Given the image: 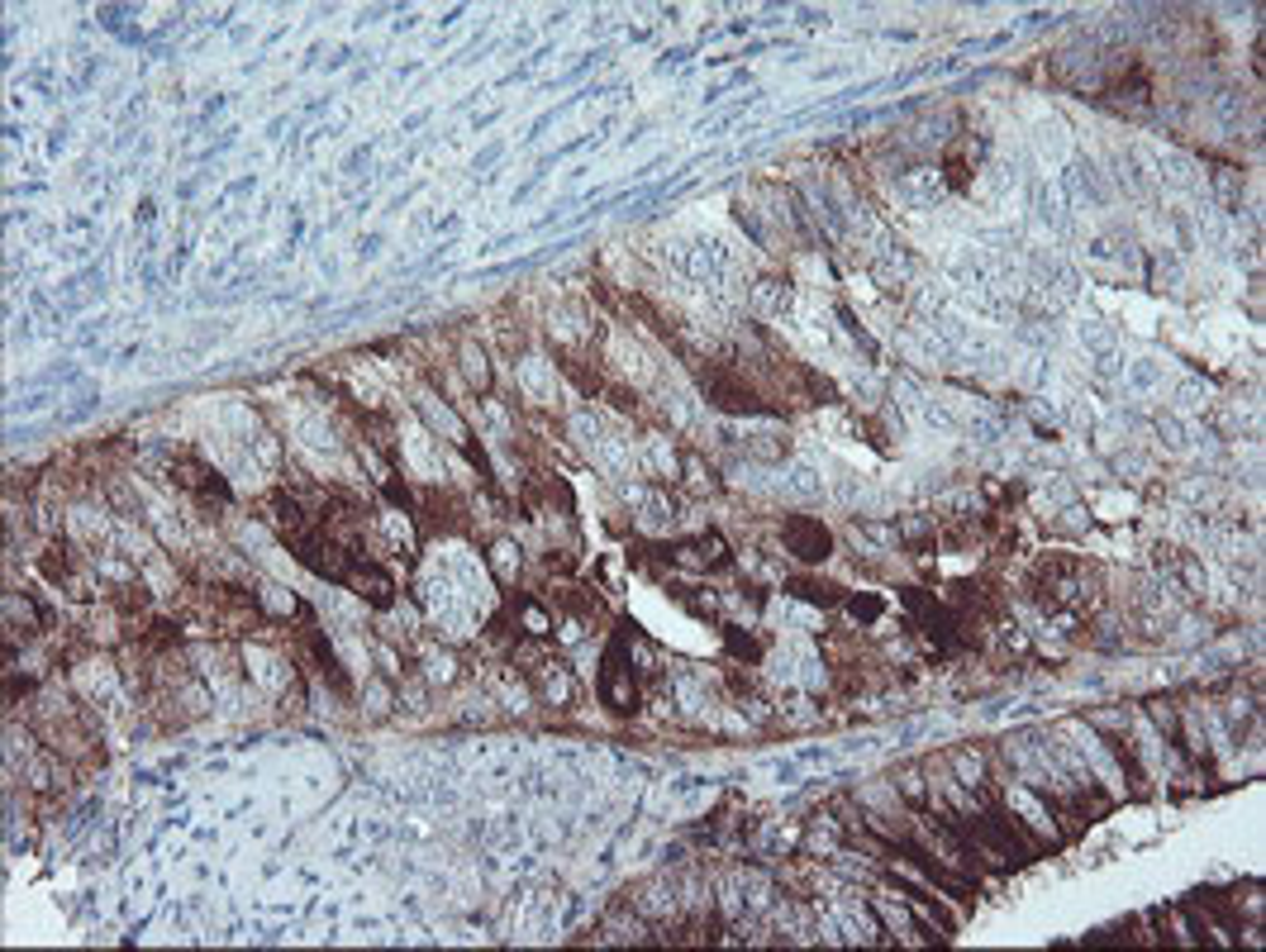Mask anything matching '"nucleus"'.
Returning a JSON list of instances; mask_svg holds the SVG:
<instances>
[{
  "instance_id": "f03ea898",
  "label": "nucleus",
  "mask_w": 1266,
  "mask_h": 952,
  "mask_svg": "<svg viewBox=\"0 0 1266 952\" xmlns=\"http://www.w3.org/2000/svg\"><path fill=\"white\" fill-rule=\"evenodd\" d=\"M600 700H605L614 715H633L638 710V681H633V667L624 662L620 648L605 653V667H600Z\"/></svg>"
},
{
  "instance_id": "6e6552de",
  "label": "nucleus",
  "mask_w": 1266,
  "mask_h": 952,
  "mask_svg": "<svg viewBox=\"0 0 1266 952\" xmlns=\"http://www.w3.org/2000/svg\"><path fill=\"white\" fill-rule=\"evenodd\" d=\"M514 615H524V633H534V638H547V633H553L547 610L538 605V600H529V595H514Z\"/></svg>"
},
{
  "instance_id": "423d86ee",
  "label": "nucleus",
  "mask_w": 1266,
  "mask_h": 952,
  "mask_svg": "<svg viewBox=\"0 0 1266 952\" xmlns=\"http://www.w3.org/2000/svg\"><path fill=\"white\" fill-rule=\"evenodd\" d=\"M786 591L800 595V600H809V605H824V610H833V605H843V600H847V595L838 591L833 582H824V577H805V571H800V577H791V582H786Z\"/></svg>"
},
{
  "instance_id": "39448f33",
  "label": "nucleus",
  "mask_w": 1266,
  "mask_h": 952,
  "mask_svg": "<svg viewBox=\"0 0 1266 952\" xmlns=\"http://www.w3.org/2000/svg\"><path fill=\"white\" fill-rule=\"evenodd\" d=\"M343 586H353V591L367 600V605H376V610H386L391 600H396V582H391V571L386 567H376V562H353V571H348V582Z\"/></svg>"
},
{
  "instance_id": "1a4fd4ad",
  "label": "nucleus",
  "mask_w": 1266,
  "mask_h": 952,
  "mask_svg": "<svg viewBox=\"0 0 1266 952\" xmlns=\"http://www.w3.org/2000/svg\"><path fill=\"white\" fill-rule=\"evenodd\" d=\"M847 610H853V619H881V595H847Z\"/></svg>"
},
{
  "instance_id": "7ed1b4c3",
  "label": "nucleus",
  "mask_w": 1266,
  "mask_h": 952,
  "mask_svg": "<svg viewBox=\"0 0 1266 952\" xmlns=\"http://www.w3.org/2000/svg\"><path fill=\"white\" fill-rule=\"evenodd\" d=\"M781 538H786V548H791V557H800V562H824V557L833 553V533L824 529L820 520H809V515H791Z\"/></svg>"
},
{
  "instance_id": "9b49d317",
  "label": "nucleus",
  "mask_w": 1266,
  "mask_h": 952,
  "mask_svg": "<svg viewBox=\"0 0 1266 952\" xmlns=\"http://www.w3.org/2000/svg\"><path fill=\"white\" fill-rule=\"evenodd\" d=\"M724 633H729V648H733V653H738V657H747V662H758V653H762V648H758V638H743V633H738V629H724Z\"/></svg>"
},
{
  "instance_id": "f257e3e1",
  "label": "nucleus",
  "mask_w": 1266,
  "mask_h": 952,
  "mask_svg": "<svg viewBox=\"0 0 1266 952\" xmlns=\"http://www.w3.org/2000/svg\"><path fill=\"white\" fill-rule=\"evenodd\" d=\"M700 391L709 396V405L729 409V415H771L776 405H767V400L753 391V386L738 376V371L729 367H705L700 371Z\"/></svg>"
},
{
  "instance_id": "20e7f679",
  "label": "nucleus",
  "mask_w": 1266,
  "mask_h": 952,
  "mask_svg": "<svg viewBox=\"0 0 1266 952\" xmlns=\"http://www.w3.org/2000/svg\"><path fill=\"white\" fill-rule=\"evenodd\" d=\"M667 557L676 562V567H696V571H724L733 562L729 544H724L720 533H700V538H691V544H676Z\"/></svg>"
},
{
  "instance_id": "9d476101",
  "label": "nucleus",
  "mask_w": 1266,
  "mask_h": 952,
  "mask_svg": "<svg viewBox=\"0 0 1266 952\" xmlns=\"http://www.w3.org/2000/svg\"><path fill=\"white\" fill-rule=\"evenodd\" d=\"M43 571H48L53 582H63L67 571H72V557H67L63 544H53V548H48V557H43Z\"/></svg>"
},
{
  "instance_id": "0eeeda50",
  "label": "nucleus",
  "mask_w": 1266,
  "mask_h": 952,
  "mask_svg": "<svg viewBox=\"0 0 1266 952\" xmlns=\"http://www.w3.org/2000/svg\"><path fill=\"white\" fill-rule=\"evenodd\" d=\"M305 644H310V653H314V662H320L324 681H334V691H338V695H348V677H343V667H338L334 648L324 644V633H320V629H310V633H305Z\"/></svg>"
}]
</instances>
